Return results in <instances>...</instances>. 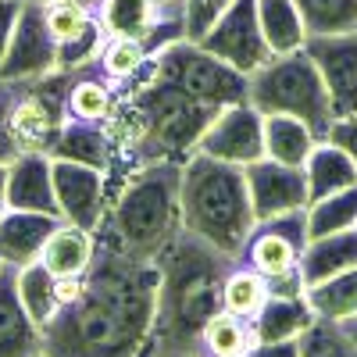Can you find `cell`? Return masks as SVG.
<instances>
[{"label": "cell", "instance_id": "cell-36", "mask_svg": "<svg viewBox=\"0 0 357 357\" xmlns=\"http://www.w3.org/2000/svg\"><path fill=\"white\" fill-rule=\"evenodd\" d=\"M329 143H336L340 151L357 165V114H350V118H336L333 122V129H329V136H325Z\"/></svg>", "mask_w": 357, "mask_h": 357}, {"label": "cell", "instance_id": "cell-34", "mask_svg": "<svg viewBox=\"0 0 357 357\" xmlns=\"http://www.w3.org/2000/svg\"><path fill=\"white\" fill-rule=\"evenodd\" d=\"M236 4V0H183V22H186V40L200 43L211 25Z\"/></svg>", "mask_w": 357, "mask_h": 357}, {"label": "cell", "instance_id": "cell-27", "mask_svg": "<svg viewBox=\"0 0 357 357\" xmlns=\"http://www.w3.org/2000/svg\"><path fill=\"white\" fill-rule=\"evenodd\" d=\"M293 8L301 11L307 40L357 33V0H293Z\"/></svg>", "mask_w": 357, "mask_h": 357}, {"label": "cell", "instance_id": "cell-40", "mask_svg": "<svg viewBox=\"0 0 357 357\" xmlns=\"http://www.w3.org/2000/svg\"><path fill=\"white\" fill-rule=\"evenodd\" d=\"M340 325H343V333H347V340H350V343L357 347V314H354V318H347V321H340Z\"/></svg>", "mask_w": 357, "mask_h": 357}, {"label": "cell", "instance_id": "cell-8", "mask_svg": "<svg viewBox=\"0 0 357 357\" xmlns=\"http://www.w3.org/2000/svg\"><path fill=\"white\" fill-rule=\"evenodd\" d=\"M93 15L107 40H136L151 54L186 40V22L178 8L161 0H97Z\"/></svg>", "mask_w": 357, "mask_h": 357}, {"label": "cell", "instance_id": "cell-10", "mask_svg": "<svg viewBox=\"0 0 357 357\" xmlns=\"http://www.w3.org/2000/svg\"><path fill=\"white\" fill-rule=\"evenodd\" d=\"M197 154L247 168L264 158V118L250 104H232L215 114V122L197 143Z\"/></svg>", "mask_w": 357, "mask_h": 357}, {"label": "cell", "instance_id": "cell-41", "mask_svg": "<svg viewBox=\"0 0 357 357\" xmlns=\"http://www.w3.org/2000/svg\"><path fill=\"white\" fill-rule=\"evenodd\" d=\"M22 4H50V0H22ZM82 4H97V0H82Z\"/></svg>", "mask_w": 357, "mask_h": 357}, {"label": "cell", "instance_id": "cell-11", "mask_svg": "<svg viewBox=\"0 0 357 357\" xmlns=\"http://www.w3.org/2000/svg\"><path fill=\"white\" fill-rule=\"evenodd\" d=\"M50 175H54V197H57V215H61V222L97 232L107 207H111L107 175L97 168L54 161V158H50Z\"/></svg>", "mask_w": 357, "mask_h": 357}, {"label": "cell", "instance_id": "cell-16", "mask_svg": "<svg viewBox=\"0 0 357 357\" xmlns=\"http://www.w3.org/2000/svg\"><path fill=\"white\" fill-rule=\"evenodd\" d=\"M8 211H29V215H57L54 197V175L47 154H29L8 165Z\"/></svg>", "mask_w": 357, "mask_h": 357}, {"label": "cell", "instance_id": "cell-3", "mask_svg": "<svg viewBox=\"0 0 357 357\" xmlns=\"http://www.w3.org/2000/svg\"><path fill=\"white\" fill-rule=\"evenodd\" d=\"M114 186L111 207L93 232L97 247L136 261H158V254L183 232V165H143Z\"/></svg>", "mask_w": 357, "mask_h": 357}, {"label": "cell", "instance_id": "cell-30", "mask_svg": "<svg viewBox=\"0 0 357 357\" xmlns=\"http://www.w3.org/2000/svg\"><path fill=\"white\" fill-rule=\"evenodd\" d=\"M357 229V186L340 190L325 200H314L307 207V236L311 240H321V236L333 232H347Z\"/></svg>", "mask_w": 357, "mask_h": 357}, {"label": "cell", "instance_id": "cell-32", "mask_svg": "<svg viewBox=\"0 0 357 357\" xmlns=\"http://www.w3.org/2000/svg\"><path fill=\"white\" fill-rule=\"evenodd\" d=\"M43 18H47V29L57 40V47L75 43L79 36H86L97 25L93 4H82V0H50V4H43Z\"/></svg>", "mask_w": 357, "mask_h": 357}, {"label": "cell", "instance_id": "cell-5", "mask_svg": "<svg viewBox=\"0 0 357 357\" xmlns=\"http://www.w3.org/2000/svg\"><path fill=\"white\" fill-rule=\"evenodd\" d=\"M247 104L261 118L289 114V118H296V122H304L314 132L318 143L329 136V129L336 122L329 93H325V82H321L314 61H311L304 50L272 57L268 65H261L250 75Z\"/></svg>", "mask_w": 357, "mask_h": 357}, {"label": "cell", "instance_id": "cell-12", "mask_svg": "<svg viewBox=\"0 0 357 357\" xmlns=\"http://www.w3.org/2000/svg\"><path fill=\"white\" fill-rule=\"evenodd\" d=\"M243 172H247V190H250V207H254L257 225L272 222V218H282V215H293V211H307L311 207L304 168L261 158V161L247 165Z\"/></svg>", "mask_w": 357, "mask_h": 357}, {"label": "cell", "instance_id": "cell-14", "mask_svg": "<svg viewBox=\"0 0 357 357\" xmlns=\"http://www.w3.org/2000/svg\"><path fill=\"white\" fill-rule=\"evenodd\" d=\"M304 54L314 61L325 93H329L333 114L350 118L357 114V33L343 36H311Z\"/></svg>", "mask_w": 357, "mask_h": 357}, {"label": "cell", "instance_id": "cell-21", "mask_svg": "<svg viewBox=\"0 0 357 357\" xmlns=\"http://www.w3.org/2000/svg\"><path fill=\"white\" fill-rule=\"evenodd\" d=\"M357 268V229L347 232H333V236H321V240H311L304 257H301V279L304 289L321 286L343 272Z\"/></svg>", "mask_w": 357, "mask_h": 357}, {"label": "cell", "instance_id": "cell-17", "mask_svg": "<svg viewBox=\"0 0 357 357\" xmlns=\"http://www.w3.org/2000/svg\"><path fill=\"white\" fill-rule=\"evenodd\" d=\"M93 257H97V236L72 222H57L40 254L43 268L54 279H82Z\"/></svg>", "mask_w": 357, "mask_h": 357}, {"label": "cell", "instance_id": "cell-29", "mask_svg": "<svg viewBox=\"0 0 357 357\" xmlns=\"http://www.w3.org/2000/svg\"><path fill=\"white\" fill-rule=\"evenodd\" d=\"M307 304L318 318L325 321H347L357 314V268H350V272L321 282V286H311L307 293Z\"/></svg>", "mask_w": 357, "mask_h": 357}, {"label": "cell", "instance_id": "cell-7", "mask_svg": "<svg viewBox=\"0 0 357 357\" xmlns=\"http://www.w3.org/2000/svg\"><path fill=\"white\" fill-rule=\"evenodd\" d=\"M311 243L307 236V211H293L272 222H261L240 261H247L254 272L268 279L272 296H304V279H301V257Z\"/></svg>", "mask_w": 357, "mask_h": 357}, {"label": "cell", "instance_id": "cell-38", "mask_svg": "<svg viewBox=\"0 0 357 357\" xmlns=\"http://www.w3.org/2000/svg\"><path fill=\"white\" fill-rule=\"evenodd\" d=\"M247 357H301V340H282V343H254Z\"/></svg>", "mask_w": 357, "mask_h": 357}, {"label": "cell", "instance_id": "cell-4", "mask_svg": "<svg viewBox=\"0 0 357 357\" xmlns=\"http://www.w3.org/2000/svg\"><path fill=\"white\" fill-rule=\"evenodd\" d=\"M183 229L211 243L229 261H240L257 229L247 172L193 154L183 161Z\"/></svg>", "mask_w": 357, "mask_h": 357}, {"label": "cell", "instance_id": "cell-18", "mask_svg": "<svg viewBox=\"0 0 357 357\" xmlns=\"http://www.w3.org/2000/svg\"><path fill=\"white\" fill-rule=\"evenodd\" d=\"M61 218L50 215H29V211H8L0 218V264L25 268L40 261L43 243L50 240L54 225Z\"/></svg>", "mask_w": 357, "mask_h": 357}, {"label": "cell", "instance_id": "cell-24", "mask_svg": "<svg viewBox=\"0 0 357 357\" xmlns=\"http://www.w3.org/2000/svg\"><path fill=\"white\" fill-rule=\"evenodd\" d=\"M314 146H318V139L304 122H296V118H289V114L264 118V158L268 161L304 168Z\"/></svg>", "mask_w": 357, "mask_h": 357}, {"label": "cell", "instance_id": "cell-13", "mask_svg": "<svg viewBox=\"0 0 357 357\" xmlns=\"http://www.w3.org/2000/svg\"><path fill=\"white\" fill-rule=\"evenodd\" d=\"M54 72H57V40L47 29L43 4H22L4 65H0V79L22 82V79H43Z\"/></svg>", "mask_w": 357, "mask_h": 357}, {"label": "cell", "instance_id": "cell-37", "mask_svg": "<svg viewBox=\"0 0 357 357\" xmlns=\"http://www.w3.org/2000/svg\"><path fill=\"white\" fill-rule=\"evenodd\" d=\"M18 8H22V0H0V65H4V54H8V43L15 33Z\"/></svg>", "mask_w": 357, "mask_h": 357}, {"label": "cell", "instance_id": "cell-2", "mask_svg": "<svg viewBox=\"0 0 357 357\" xmlns=\"http://www.w3.org/2000/svg\"><path fill=\"white\" fill-rule=\"evenodd\" d=\"M154 264L161 272L154 357H204V329L222 311V286L236 261L183 229Z\"/></svg>", "mask_w": 357, "mask_h": 357}, {"label": "cell", "instance_id": "cell-25", "mask_svg": "<svg viewBox=\"0 0 357 357\" xmlns=\"http://www.w3.org/2000/svg\"><path fill=\"white\" fill-rule=\"evenodd\" d=\"M257 22H261V33H264L272 57L304 50L307 33H304L301 11L293 8V0H257Z\"/></svg>", "mask_w": 357, "mask_h": 357}, {"label": "cell", "instance_id": "cell-42", "mask_svg": "<svg viewBox=\"0 0 357 357\" xmlns=\"http://www.w3.org/2000/svg\"><path fill=\"white\" fill-rule=\"evenodd\" d=\"M36 357H47V354H43V350H40V354H36Z\"/></svg>", "mask_w": 357, "mask_h": 357}, {"label": "cell", "instance_id": "cell-35", "mask_svg": "<svg viewBox=\"0 0 357 357\" xmlns=\"http://www.w3.org/2000/svg\"><path fill=\"white\" fill-rule=\"evenodd\" d=\"M11 89H15V82L0 79V165H4V168L18 161L15 146H11V136H8V104H11Z\"/></svg>", "mask_w": 357, "mask_h": 357}, {"label": "cell", "instance_id": "cell-22", "mask_svg": "<svg viewBox=\"0 0 357 357\" xmlns=\"http://www.w3.org/2000/svg\"><path fill=\"white\" fill-rule=\"evenodd\" d=\"M122 107V93L104 82L93 68L86 72H75L72 75V86H68V97H65V111H68V122H93V126H104L118 114Z\"/></svg>", "mask_w": 357, "mask_h": 357}, {"label": "cell", "instance_id": "cell-26", "mask_svg": "<svg viewBox=\"0 0 357 357\" xmlns=\"http://www.w3.org/2000/svg\"><path fill=\"white\" fill-rule=\"evenodd\" d=\"M268 296H272V289H268V279H264L261 272H254L247 261H236V264L229 268L225 286H222V311L243 318V321H254Z\"/></svg>", "mask_w": 357, "mask_h": 357}, {"label": "cell", "instance_id": "cell-23", "mask_svg": "<svg viewBox=\"0 0 357 357\" xmlns=\"http://www.w3.org/2000/svg\"><path fill=\"white\" fill-rule=\"evenodd\" d=\"M304 175H307L311 204L333 197V193H340V190L357 186V165L340 151L336 143H329V139H321L314 151H311V158H307V165H304Z\"/></svg>", "mask_w": 357, "mask_h": 357}, {"label": "cell", "instance_id": "cell-28", "mask_svg": "<svg viewBox=\"0 0 357 357\" xmlns=\"http://www.w3.org/2000/svg\"><path fill=\"white\" fill-rule=\"evenodd\" d=\"M15 275H18V296H22L25 311L33 314V321L43 329V325L57 314V279L43 268V261L15 268Z\"/></svg>", "mask_w": 357, "mask_h": 357}, {"label": "cell", "instance_id": "cell-20", "mask_svg": "<svg viewBox=\"0 0 357 357\" xmlns=\"http://www.w3.org/2000/svg\"><path fill=\"white\" fill-rule=\"evenodd\" d=\"M318 314L311 311L307 296H268L257 318L250 321L254 343H282V340H301Z\"/></svg>", "mask_w": 357, "mask_h": 357}, {"label": "cell", "instance_id": "cell-6", "mask_svg": "<svg viewBox=\"0 0 357 357\" xmlns=\"http://www.w3.org/2000/svg\"><path fill=\"white\" fill-rule=\"evenodd\" d=\"M151 79L168 82L175 89H183V93H190L193 100L218 107V111L232 104H247V93H250L247 75H240L236 68H229L215 54H207L200 43H190V40H178L165 47L161 54H154Z\"/></svg>", "mask_w": 357, "mask_h": 357}, {"label": "cell", "instance_id": "cell-19", "mask_svg": "<svg viewBox=\"0 0 357 357\" xmlns=\"http://www.w3.org/2000/svg\"><path fill=\"white\" fill-rule=\"evenodd\" d=\"M50 158L54 161H72V165L97 168L104 175H111V168L118 161L107 129L93 126V122H65V129L57 132V143H54Z\"/></svg>", "mask_w": 357, "mask_h": 357}, {"label": "cell", "instance_id": "cell-15", "mask_svg": "<svg viewBox=\"0 0 357 357\" xmlns=\"http://www.w3.org/2000/svg\"><path fill=\"white\" fill-rule=\"evenodd\" d=\"M43 333L18 296V275L11 264H0V357H36Z\"/></svg>", "mask_w": 357, "mask_h": 357}, {"label": "cell", "instance_id": "cell-31", "mask_svg": "<svg viewBox=\"0 0 357 357\" xmlns=\"http://www.w3.org/2000/svg\"><path fill=\"white\" fill-rule=\"evenodd\" d=\"M254 347L250 321L236 318L229 311H218L204 329V357H247Z\"/></svg>", "mask_w": 357, "mask_h": 357}, {"label": "cell", "instance_id": "cell-39", "mask_svg": "<svg viewBox=\"0 0 357 357\" xmlns=\"http://www.w3.org/2000/svg\"><path fill=\"white\" fill-rule=\"evenodd\" d=\"M8 215V168L0 165V218Z\"/></svg>", "mask_w": 357, "mask_h": 357}, {"label": "cell", "instance_id": "cell-1", "mask_svg": "<svg viewBox=\"0 0 357 357\" xmlns=\"http://www.w3.org/2000/svg\"><path fill=\"white\" fill-rule=\"evenodd\" d=\"M161 272L154 261H136L97 247L82 275V293L61 304L43 325L47 357H136L154 333Z\"/></svg>", "mask_w": 357, "mask_h": 357}, {"label": "cell", "instance_id": "cell-9", "mask_svg": "<svg viewBox=\"0 0 357 357\" xmlns=\"http://www.w3.org/2000/svg\"><path fill=\"white\" fill-rule=\"evenodd\" d=\"M200 47L247 79L261 65H268L272 61V50H268L261 22H257V0H236V4L211 25V33L200 40Z\"/></svg>", "mask_w": 357, "mask_h": 357}, {"label": "cell", "instance_id": "cell-33", "mask_svg": "<svg viewBox=\"0 0 357 357\" xmlns=\"http://www.w3.org/2000/svg\"><path fill=\"white\" fill-rule=\"evenodd\" d=\"M301 357H357V347L347 340L340 321L318 318L301 336Z\"/></svg>", "mask_w": 357, "mask_h": 357}]
</instances>
